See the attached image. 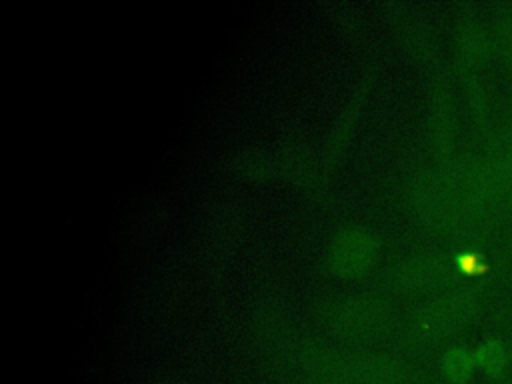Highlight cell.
<instances>
[{
  "label": "cell",
  "mask_w": 512,
  "mask_h": 384,
  "mask_svg": "<svg viewBox=\"0 0 512 384\" xmlns=\"http://www.w3.org/2000/svg\"><path fill=\"white\" fill-rule=\"evenodd\" d=\"M496 162L500 166V172H502V178H504V190H506V184L512 180V146Z\"/></svg>",
  "instance_id": "cell-4"
},
{
  "label": "cell",
  "mask_w": 512,
  "mask_h": 384,
  "mask_svg": "<svg viewBox=\"0 0 512 384\" xmlns=\"http://www.w3.org/2000/svg\"><path fill=\"white\" fill-rule=\"evenodd\" d=\"M476 370L478 366H476L474 350L452 348L444 356V374L454 384H466Z\"/></svg>",
  "instance_id": "cell-2"
},
{
  "label": "cell",
  "mask_w": 512,
  "mask_h": 384,
  "mask_svg": "<svg viewBox=\"0 0 512 384\" xmlns=\"http://www.w3.org/2000/svg\"><path fill=\"white\" fill-rule=\"evenodd\" d=\"M476 366L490 378H500L508 368V350L500 338H486L476 350Z\"/></svg>",
  "instance_id": "cell-1"
},
{
  "label": "cell",
  "mask_w": 512,
  "mask_h": 384,
  "mask_svg": "<svg viewBox=\"0 0 512 384\" xmlns=\"http://www.w3.org/2000/svg\"><path fill=\"white\" fill-rule=\"evenodd\" d=\"M496 50L502 58L512 60V18H502L494 30Z\"/></svg>",
  "instance_id": "cell-3"
}]
</instances>
